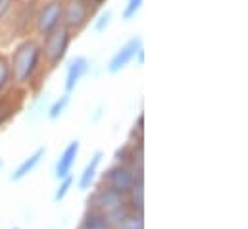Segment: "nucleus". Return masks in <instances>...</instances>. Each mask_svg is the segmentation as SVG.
I'll use <instances>...</instances> for the list:
<instances>
[{"instance_id": "0eeeda50", "label": "nucleus", "mask_w": 248, "mask_h": 229, "mask_svg": "<svg viewBox=\"0 0 248 229\" xmlns=\"http://www.w3.org/2000/svg\"><path fill=\"white\" fill-rule=\"evenodd\" d=\"M140 50H142V39H140V37H135V39L127 41L124 47L114 54V58L110 60V64H108V71H110V73H118V71H122L125 65L137 56Z\"/></svg>"}, {"instance_id": "6ab92c4d", "label": "nucleus", "mask_w": 248, "mask_h": 229, "mask_svg": "<svg viewBox=\"0 0 248 229\" xmlns=\"http://www.w3.org/2000/svg\"><path fill=\"white\" fill-rule=\"evenodd\" d=\"M110 19H112V12L110 10H106L104 14H100V17L96 19V23H94V29L98 31V33H102L108 25H110Z\"/></svg>"}, {"instance_id": "2eb2a0df", "label": "nucleus", "mask_w": 248, "mask_h": 229, "mask_svg": "<svg viewBox=\"0 0 248 229\" xmlns=\"http://www.w3.org/2000/svg\"><path fill=\"white\" fill-rule=\"evenodd\" d=\"M73 183H75L73 175H69V177H65V179H60V181H58V187H56V191H54V196H52L56 204H60L63 198L69 195V191L73 189Z\"/></svg>"}, {"instance_id": "393cba45", "label": "nucleus", "mask_w": 248, "mask_h": 229, "mask_svg": "<svg viewBox=\"0 0 248 229\" xmlns=\"http://www.w3.org/2000/svg\"><path fill=\"white\" fill-rule=\"evenodd\" d=\"M48 229H54V228H48Z\"/></svg>"}, {"instance_id": "423d86ee", "label": "nucleus", "mask_w": 248, "mask_h": 229, "mask_svg": "<svg viewBox=\"0 0 248 229\" xmlns=\"http://www.w3.org/2000/svg\"><path fill=\"white\" fill-rule=\"evenodd\" d=\"M79 150H81V143L75 139V141H69L65 145V148L62 150V154L58 156L56 164H54V177L60 181L65 179L69 175H73V168H75V162H77V156H79Z\"/></svg>"}, {"instance_id": "39448f33", "label": "nucleus", "mask_w": 248, "mask_h": 229, "mask_svg": "<svg viewBox=\"0 0 248 229\" xmlns=\"http://www.w3.org/2000/svg\"><path fill=\"white\" fill-rule=\"evenodd\" d=\"M63 17V6L60 0H52L48 4H45V8L41 10L39 17H37V29L41 35H48L54 29L60 27V21Z\"/></svg>"}, {"instance_id": "9d476101", "label": "nucleus", "mask_w": 248, "mask_h": 229, "mask_svg": "<svg viewBox=\"0 0 248 229\" xmlns=\"http://www.w3.org/2000/svg\"><path fill=\"white\" fill-rule=\"evenodd\" d=\"M104 160V152L102 150H94L91 160L87 162V166L83 168V172L77 179V189L79 191H91L96 177H98V170H100V164Z\"/></svg>"}, {"instance_id": "1a4fd4ad", "label": "nucleus", "mask_w": 248, "mask_h": 229, "mask_svg": "<svg viewBox=\"0 0 248 229\" xmlns=\"http://www.w3.org/2000/svg\"><path fill=\"white\" fill-rule=\"evenodd\" d=\"M45 154H46V148L45 147H39V148H35L27 158H23L21 162H19V166L12 172L10 175V181H14V183H19V181H23L25 177H29L31 173L35 172L39 166H41V162H43V158H45Z\"/></svg>"}, {"instance_id": "b1692460", "label": "nucleus", "mask_w": 248, "mask_h": 229, "mask_svg": "<svg viewBox=\"0 0 248 229\" xmlns=\"http://www.w3.org/2000/svg\"><path fill=\"white\" fill-rule=\"evenodd\" d=\"M12 229H19V228H12Z\"/></svg>"}, {"instance_id": "dca6fc26", "label": "nucleus", "mask_w": 248, "mask_h": 229, "mask_svg": "<svg viewBox=\"0 0 248 229\" xmlns=\"http://www.w3.org/2000/svg\"><path fill=\"white\" fill-rule=\"evenodd\" d=\"M69 100H71V98H69V95H67V93L62 95L60 98H56V100H54V104H52V106H50V110H48V117H50V119H58V117L67 110Z\"/></svg>"}, {"instance_id": "f257e3e1", "label": "nucleus", "mask_w": 248, "mask_h": 229, "mask_svg": "<svg viewBox=\"0 0 248 229\" xmlns=\"http://www.w3.org/2000/svg\"><path fill=\"white\" fill-rule=\"evenodd\" d=\"M41 54H43V49L35 41H25V43H21L16 49L14 62L10 65H12L14 77L19 83H27L35 75L37 65H39V60H41Z\"/></svg>"}, {"instance_id": "20e7f679", "label": "nucleus", "mask_w": 248, "mask_h": 229, "mask_svg": "<svg viewBox=\"0 0 248 229\" xmlns=\"http://www.w3.org/2000/svg\"><path fill=\"white\" fill-rule=\"evenodd\" d=\"M69 43H71V35L65 27H58L52 33L46 35V39H45V56H46L50 65H58L65 58Z\"/></svg>"}, {"instance_id": "412c9836", "label": "nucleus", "mask_w": 248, "mask_h": 229, "mask_svg": "<svg viewBox=\"0 0 248 229\" xmlns=\"http://www.w3.org/2000/svg\"><path fill=\"white\" fill-rule=\"evenodd\" d=\"M12 4H14V0H0V21L8 16V12L12 10Z\"/></svg>"}, {"instance_id": "6e6552de", "label": "nucleus", "mask_w": 248, "mask_h": 229, "mask_svg": "<svg viewBox=\"0 0 248 229\" xmlns=\"http://www.w3.org/2000/svg\"><path fill=\"white\" fill-rule=\"evenodd\" d=\"M89 19V6L85 0H71L69 6L63 10L65 29H81Z\"/></svg>"}, {"instance_id": "4be33fe9", "label": "nucleus", "mask_w": 248, "mask_h": 229, "mask_svg": "<svg viewBox=\"0 0 248 229\" xmlns=\"http://www.w3.org/2000/svg\"><path fill=\"white\" fill-rule=\"evenodd\" d=\"M2 168H4V160L0 158V172H2Z\"/></svg>"}, {"instance_id": "9b49d317", "label": "nucleus", "mask_w": 248, "mask_h": 229, "mask_svg": "<svg viewBox=\"0 0 248 229\" xmlns=\"http://www.w3.org/2000/svg\"><path fill=\"white\" fill-rule=\"evenodd\" d=\"M87 71H89V62L85 56H77L69 62L67 73H65V93L67 95L77 87V83L85 77Z\"/></svg>"}, {"instance_id": "ddd939ff", "label": "nucleus", "mask_w": 248, "mask_h": 229, "mask_svg": "<svg viewBox=\"0 0 248 229\" xmlns=\"http://www.w3.org/2000/svg\"><path fill=\"white\" fill-rule=\"evenodd\" d=\"M127 206L133 210V212H144V185L142 181L137 183L129 193H127Z\"/></svg>"}, {"instance_id": "aec40b11", "label": "nucleus", "mask_w": 248, "mask_h": 229, "mask_svg": "<svg viewBox=\"0 0 248 229\" xmlns=\"http://www.w3.org/2000/svg\"><path fill=\"white\" fill-rule=\"evenodd\" d=\"M12 112H14L12 104H10V102H6V100H0V127L10 119Z\"/></svg>"}, {"instance_id": "f8f14e48", "label": "nucleus", "mask_w": 248, "mask_h": 229, "mask_svg": "<svg viewBox=\"0 0 248 229\" xmlns=\"http://www.w3.org/2000/svg\"><path fill=\"white\" fill-rule=\"evenodd\" d=\"M75 229H114V228L108 224V220H106L104 214L94 212V210H85L79 226Z\"/></svg>"}, {"instance_id": "7ed1b4c3", "label": "nucleus", "mask_w": 248, "mask_h": 229, "mask_svg": "<svg viewBox=\"0 0 248 229\" xmlns=\"http://www.w3.org/2000/svg\"><path fill=\"white\" fill-rule=\"evenodd\" d=\"M127 204V195L118 193L114 189H108L104 185H100L98 189H94L91 193V196L87 198V210H94L100 214H108L120 206Z\"/></svg>"}, {"instance_id": "4468645a", "label": "nucleus", "mask_w": 248, "mask_h": 229, "mask_svg": "<svg viewBox=\"0 0 248 229\" xmlns=\"http://www.w3.org/2000/svg\"><path fill=\"white\" fill-rule=\"evenodd\" d=\"M116 229H144V214L129 210L125 214V218L122 220V224Z\"/></svg>"}, {"instance_id": "a211bd4d", "label": "nucleus", "mask_w": 248, "mask_h": 229, "mask_svg": "<svg viewBox=\"0 0 248 229\" xmlns=\"http://www.w3.org/2000/svg\"><path fill=\"white\" fill-rule=\"evenodd\" d=\"M140 6H142V0H127V6H125V10H124V19L135 17V16L139 14Z\"/></svg>"}, {"instance_id": "5701e85b", "label": "nucleus", "mask_w": 248, "mask_h": 229, "mask_svg": "<svg viewBox=\"0 0 248 229\" xmlns=\"http://www.w3.org/2000/svg\"><path fill=\"white\" fill-rule=\"evenodd\" d=\"M93 2H102V0H93Z\"/></svg>"}, {"instance_id": "f3484780", "label": "nucleus", "mask_w": 248, "mask_h": 229, "mask_svg": "<svg viewBox=\"0 0 248 229\" xmlns=\"http://www.w3.org/2000/svg\"><path fill=\"white\" fill-rule=\"evenodd\" d=\"M12 77V65L4 56H0V93L6 89V85L10 83Z\"/></svg>"}, {"instance_id": "f03ea898", "label": "nucleus", "mask_w": 248, "mask_h": 229, "mask_svg": "<svg viewBox=\"0 0 248 229\" xmlns=\"http://www.w3.org/2000/svg\"><path fill=\"white\" fill-rule=\"evenodd\" d=\"M140 181H142V170H135L124 164H114L102 173V185L124 195H127Z\"/></svg>"}]
</instances>
